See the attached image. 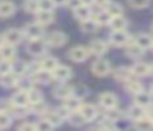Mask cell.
<instances>
[{
  "mask_svg": "<svg viewBox=\"0 0 153 131\" xmlns=\"http://www.w3.org/2000/svg\"><path fill=\"white\" fill-rule=\"evenodd\" d=\"M91 54V49L86 46H74L73 49H69V59L74 62H84Z\"/></svg>",
  "mask_w": 153,
  "mask_h": 131,
  "instance_id": "1",
  "label": "cell"
},
{
  "mask_svg": "<svg viewBox=\"0 0 153 131\" xmlns=\"http://www.w3.org/2000/svg\"><path fill=\"white\" fill-rule=\"evenodd\" d=\"M91 71H92L94 75H99V77H104V75H107L110 72V62L107 61V59H97V61L92 62V66H91Z\"/></svg>",
  "mask_w": 153,
  "mask_h": 131,
  "instance_id": "2",
  "label": "cell"
},
{
  "mask_svg": "<svg viewBox=\"0 0 153 131\" xmlns=\"http://www.w3.org/2000/svg\"><path fill=\"white\" fill-rule=\"evenodd\" d=\"M66 41H68V36H66V33H63V31H53L46 36L48 46H53V48H59V46H63Z\"/></svg>",
  "mask_w": 153,
  "mask_h": 131,
  "instance_id": "3",
  "label": "cell"
},
{
  "mask_svg": "<svg viewBox=\"0 0 153 131\" xmlns=\"http://www.w3.org/2000/svg\"><path fill=\"white\" fill-rule=\"evenodd\" d=\"M22 31L28 39H40L43 36V26L40 23H33V25H27Z\"/></svg>",
  "mask_w": 153,
  "mask_h": 131,
  "instance_id": "4",
  "label": "cell"
},
{
  "mask_svg": "<svg viewBox=\"0 0 153 131\" xmlns=\"http://www.w3.org/2000/svg\"><path fill=\"white\" fill-rule=\"evenodd\" d=\"M99 103L102 105L105 110H109V108L117 107L119 98H117V95L112 93V92H104V93H100V97H99Z\"/></svg>",
  "mask_w": 153,
  "mask_h": 131,
  "instance_id": "5",
  "label": "cell"
},
{
  "mask_svg": "<svg viewBox=\"0 0 153 131\" xmlns=\"http://www.w3.org/2000/svg\"><path fill=\"white\" fill-rule=\"evenodd\" d=\"M130 41V36L125 33V29H117V31H112L110 35V43L114 46H127Z\"/></svg>",
  "mask_w": 153,
  "mask_h": 131,
  "instance_id": "6",
  "label": "cell"
},
{
  "mask_svg": "<svg viewBox=\"0 0 153 131\" xmlns=\"http://www.w3.org/2000/svg\"><path fill=\"white\" fill-rule=\"evenodd\" d=\"M23 31H20V29H7V31L4 33V38H5V43H8V44H20V41L23 39Z\"/></svg>",
  "mask_w": 153,
  "mask_h": 131,
  "instance_id": "7",
  "label": "cell"
},
{
  "mask_svg": "<svg viewBox=\"0 0 153 131\" xmlns=\"http://www.w3.org/2000/svg\"><path fill=\"white\" fill-rule=\"evenodd\" d=\"M46 44L48 43H43L41 39H30V44H28V51L33 56H41L46 52Z\"/></svg>",
  "mask_w": 153,
  "mask_h": 131,
  "instance_id": "8",
  "label": "cell"
},
{
  "mask_svg": "<svg viewBox=\"0 0 153 131\" xmlns=\"http://www.w3.org/2000/svg\"><path fill=\"white\" fill-rule=\"evenodd\" d=\"M71 75H73V71H71L68 66H61V64H59V66H58V67L53 71V77L56 79V80H59V82H66L68 79L71 77Z\"/></svg>",
  "mask_w": 153,
  "mask_h": 131,
  "instance_id": "9",
  "label": "cell"
},
{
  "mask_svg": "<svg viewBox=\"0 0 153 131\" xmlns=\"http://www.w3.org/2000/svg\"><path fill=\"white\" fill-rule=\"evenodd\" d=\"M31 77H33V80L36 82V84H45V85L50 84L51 79H54V77H53V72L45 71V69H40V71H36L33 75H31Z\"/></svg>",
  "mask_w": 153,
  "mask_h": 131,
  "instance_id": "10",
  "label": "cell"
},
{
  "mask_svg": "<svg viewBox=\"0 0 153 131\" xmlns=\"http://www.w3.org/2000/svg\"><path fill=\"white\" fill-rule=\"evenodd\" d=\"M15 13V3L10 0H0V16L8 18Z\"/></svg>",
  "mask_w": 153,
  "mask_h": 131,
  "instance_id": "11",
  "label": "cell"
},
{
  "mask_svg": "<svg viewBox=\"0 0 153 131\" xmlns=\"http://www.w3.org/2000/svg\"><path fill=\"white\" fill-rule=\"evenodd\" d=\"M12 102L18 107H28L30 105V95H28L27 90H18L17 93L12 97Z\"/></svg>",
  "mask_w": 153,
  "mask_h": 131,
  "instance_id": "12",
  "label": "cell"
},
{
  "mask_svg": "<svg viewBox=\"0 0 153 131\" xmlns=\"http://www.w3.org/2000/svg\"><path fill=\"white\" fill-rule=\"evenodd\" d=\"M89 49H91L92 54L102 56V54H105V51H107V43L104 41V39H94L89 44Z\"/></svg>",
  "mask_w": 153,
  "mask_h": 131,
  "instance_id": "13",
  "label": "cell"
},
{
  "mask_svg": "<svg viewBox=\"0 0 153 131\" xmlns=\"http://www.w3.org/2000/svg\"><path fill=\"white\" fill-rule=\"evenodd\" d=\"M20 75H17L15 72H8V74H2L0 75V85L2 87H13L17 85Z\"/></svg>",
  "mask_w": 153,
  "mask_h": 131,
  "instance_id": "14",
  "label": "cell"
},
{
  "mask_svg": "<svg viewBox=\"0 0 153 131\" xmlns=\"http://www.w3.org/2000/svg\"><path fill=\"white\" fill-rule=\"evenodd\" d=\"M153 98H152V93H148V92H138V93H135V103L137 105H142V107L145 108H150V105H152Z\"/></svg>",
  "mask_w": 153,
  "mask_h": 131,
  "instance_id": "15",
  "label": "cell"
},
{
  "mask_svg": "<svg viewBox=\"0 0 153 131\" xmlns=\"http://www.w3.org/2000/svg\"><path fill=\"white\" fill-rule=\"evenodd\" d=\"M41 116L46 118V120H50L51 123L54 124V126H59V124L63 123V120H64V118L61 116V113H59L58 110H46L43 115H41Z\"/></svg>",
  "mask_w": 153,
  "mask_h": 131,
  "instance_id": "16",
  "label": "cell"
},
{
  "mask_svg": "<svg viewBox=\"0 0 153 131\" xmlns=\"http://www.w3.org/2000/svg\"><path fill=\"white\" fill-rule=\"evenodd\" d=\"M81 113L84 115V118H86L87 121L97 120V108L94 107V105H91V103L82 105V107H81Z\"/></svg>",
  "mask_w": 153,
  "mask_h": 131,
  "instance_id": "17",
  "label": "cell"
},
{
  "mask_svg": "<svg viewBox=\"0 0 153 131\" xmlns=\"http://www.w3.org/2000/svg\"><path fill=\"white\" fill-rule=\"evenodd\" d=\"M125 88H127V92H128V93L135 95V93H138V92L143 90V85H142V82L137 80L135 75H133L132 79H128V80L125 82Z\"/></svg>",
  "mask_w": 153,
  "mask_h": 131,
  "instance_id": "18",
  "label": "cell"
},
{
  "mask_svg": "<svg viewBox=\"0 0 153 131\" xmlns=\"http://www.w3.org/2000/svg\"><path fill=\"white\" fill-rule=\"evenodd\" d=\"M143 51H145V49L140 44H137V41H132V39H130L128 44H127V54H128L130 57H140V56L143 54Z\"/></svg>",
  "mask_w": 153,
  "mask_h": 131,
  "instance_id": "19",
  "label": "cell"
},
{
  "mask_svg": "<svg viewBox=\"0 0 153 131\" xmlns=\"http://www.w3.org/2000/svg\"><path fill=\"white\" fill-rule=\"evenodd\" d=\"M74 93V88L71 87V85H59V87H56V90H54V97L58 98H63V100H66L68 97H71V95Z\"/></svg>",
  "mask_w": 153,
  "mask_h": 131,
  "instance_id": "20",
  "label": "cell"
},
{
  "mask_svg": "<svg viewBox=\"0 0 153 131\" xmlns=\"http://www.w3.org/2000/svg\"><path fill=\"white\" fill-rule=\"evenodd\" d=\"M53 21H54V16L51 12H41L40 10V12L36 13V23H40L41 26H48Z\"/></svg>",
  "mask_w": 153,
  "mask_h": 131,
  "instance_id": "21",
  "label": "cell"
},
{
  "mask_svg": "<svg viewBox=\"0 0 153 131\" xmlns=\"http://www.w3.org/2000/svg\"><path fill=\"white\" fill-rule=\"evenodd\" d=\"M114 77L117 79V80H122V82H127L128 79L133 77V72L132 69H127V67H119L114 71Z\"/></svg>",
  "mask_w": 153,
  "mask_h": 131,
  "instance_id": "22",
  "label": "cell"
},
{
  "mask_svg": "<svg viewBox=\"0 0 153 131\" xmlns=\"http://www.w3.org/2000/svg\"><path fill=\"white\" fill-rule=\"evenodd\" d=\"M128 118L130 120H138V118H143L146 115V111H145V107H142V105H133V107H130V110H128Z\"/></svg>",
  "mask_w": 153,
  "mask_h": 131,
  "instance_id": "23",
  "label": "cell"
},
{
  "mask_svg": "<svg viewBox=\"0 0 153 131\" xmlns=\"http://www.w3.org/2000/svg\"><path fill=\"white\" fill-rule=\"evenodd\" d=\"M135 41H137V44H140L143 49L153 48V38L150 35H146V33H140V35H137Z\"/></svg>",
  "mask_w": 153,
  "mask_h": 131,
  "instance_id": "24",
  "label": "cell"
},
{
  "mask_svg": "<svg viewBox=\"0 0 153 131\" xmlns=\"http://www.w3.org/2000/svg\"><path fill=\"white\" fill-rule=\"evenodd\" d=\"M91 8L87 5H79L77 8H74V16H76L77 20H81V21H84V20H89L91 18Z\"/></svg>",
  "mask_w": 153,
  "mask_h": 131,
  "instance_id": "25",
  "label": "cell"
},
{
  "mask_svg": "<svg viewBox=\"0 0 153 131\" xmlns=\"http://www.w3.org/2000/svg\"><path fill=\"white\" fill-rule=\"evenodd\" d=\"M0 57H2V59H7V61H12V59L15 57V46L5 43V44L0 48Z\"/></svg>",
  "mask_w": 153,
  "mask_h": 131,
  "instance_id": "26",
  "label": "cell"
},
{
  "mask_svg": "<svg viewBox=\"0 0 153 131\" xmlns=\"http://www.w3.org/2000/svg\"><path fill=\"white\" fill-rule=\"evenodd\" d=\"M69 123L71 124H74V126H82L84 123H87V120L84 118V115L81 113V110H76V111H71V115H69Z\"/></svg>",
  "mask_w": 153,
  "mask_h": 131,
  "instance_id": "27",
  "label": "cell"
},
{
  "mask_svg": "<svg viewBox=\"0 0 153 131\" xmlns=\"http://www.w3.org/2000/svg\"><path fill=\"white\" fill-rule=\"evenodd\" d=\"M132 72H133V75H137V77L148 75L150 74V64H145V62H137V64L132 67Z\"/></svg>",
  "mask_w": 153,
  "mask_h": 131,
  "instance_id": "28",
  "label": "cell"
},
{
  "mask_svg": "<svg viewBox=\"0 0 153 131\" xmlns=\"http://www.w3.org/2000/svg\"><path fill=\"white\" fill-rule=\"evenodd\" d=\"M59 66V62H58V59L56 57H45L43 61H41V66H40V69H45V71H50V72H53L54 69Z\"/></svg>",
  "mask_w": 153,
  "mask_h": 131,
  "instance_id": "29",
  "label": "cell"
},
{
  "mask_svg": "<svg viewBox=\"0 0 153 131\" xmlns=\"http://www.w3.org/2000/svg\"><path fill=\"white\" fill-rule=\"evenodd\" d=\"M64 105H66V107L69 108L71 111L81 110V107H82V103H81V98H79V97H74V93L64 100Z\"/></svg>",
  "mask_w": 153,
  "mask_h": 131,
  "instance_id": "30",
  "label": "cell"
},
{
  "mask_svg": "<svg viewBox=\"0 0 153 131\" xmlns=\"http://www.w3.org/2000/svg\"><path fill=\"white\" fill-rule=\"evenodd\" d=\"M127 26V20L123 15H119V16H112V21H110V28L114 29V31H117V29H125Z\"/></svg>",
  "mask_w": 153,
  "mask_h": 131,
  "instance_id": "31",
  "label": "cell"
},
{
  "mask_svg": "<svg viewBox=\"0 0 153 131\" xmlns=\"http://www.w3.org/2000/svg\"><path fill=\"white\" fill-rule=\"evenodd\" d=\"M94 20H96L100 26H102V25H110V21H112V15H110L107 10H102V12L96 13V18H94Z\"/></svg>",
  "mask_w": 153,
  "mask_h": 131,
  "instance_id": "32",
  "label": "cell"
},
{
  "mask_svg": "<svg viewBox=\"0 0 153 131\" xmlns=\"http://www.w3.org/2000/svg\"><path fill=\"white\" fill-rule=\"evenodd\" d=\"M99 23L96 21V20H84L82 21V25H81V29H82L84 33H94V31H97V28H99Z\"/></svg>",
  "mask_w": 153,
  "mask_h": 131,
  "instance_id": "33",
  "label": "cell"
},
{
  "mask_svg": "<svg viewBox=\"0 0 153 131\" xmlns=\"http://www.w3.org/2000/svg\"><path fill=\"white\" fill-rule=\"evenodd\" d=\"M23 10L27 13H38L40 12V2H38V0H25Z\"/></svg>",
  "mask_w": 153,
  "mask_h": 131,
  "instance_id": "34",
  "label": "cell"
},
{
  "mask_svg": "<svg viewBox=\"0 0 153 131\" xmlns=\"http://www.w3.org/2000/svg\"><path fill=\"white\" fill-rule=\"evenodd\" d=\"M135 128L137 130H150V128H153V120L152 118H138V120H135Z\"/></svg>",
  "mask_w": 153,
  "mask_h": 131,
  "instance_id": "35",
  "label": "cell"
},
{
  "mask_svg": "<svg viewBox=\"0 0 153 131\" xmlns=\"http://www.w3.org/2000/svg\"><path fill=\"white\" fill-rule=\"evenodd\" d=\"M105 10H107V12H109L112 16H119V15H122V13H123L122 5H119V3H112V2H110L109 5L105 7Z\"/></svg>",
  "mask_w": 153,
  "mask_h": 131,
  "instance_id": "36",
  "label": "cell"
},
{
  "mask_svg": "<svg viewBox=\"0 0 153 131\" xmlns=\"http://www.w3.org/2000/svg\"><path fill=\"white\" fill-rule=\"evenodd\" d=\"M8 72H13V64L7 59H2L0 61V75L2 74H8Z\"/></svg>",
  "mask_w": 153,
  "mask_h": 131,
  "instance_id": "37",
  "label": "cell"
},
{
  "mask_svg": "<svg viewBox=\"0 0 153 131\" xmlns=\"http://www.w3.org/2000/svg\"><path fill=\"white\" fill-rule=\"evenodd\" d=\"M33 77H30L28 80H25V79H18V82H17V85L20 87V90H27V92H30L31 90V85H33Z\"/></svg>",
  "mask_w": 153,
  "mask_h": 131,
  "instance_id": "38",
  "label": "cell"
},
{
  "mask_svg": "<svg viewBox=\"0 0 153 131\" xmlns=\"http://www.w3.org/2000/svg\"><path fill=\"white\" fill-rule=\"evenodd\" d=\"M40 2V10L41 12H53V8L56 7V3L53 0H38Z\"/></svg>",
  "mask_w": 153,
  "mask_h": 131,
  "instance_id": "39",
  "label": "cell"
},
{
  "mask_svg": "<svg viewBox=\"0 0 153 131\" xmlns=\"http://www.w3.org/2000/svg\"><path fill=\"white\" fill-rule=\"evenodd\" d=\"M12 124V116L5 111H0V128L4 130V128H8Z\"/></svg>",
  "mask_w": 153,
  "mask_h": 131,
  "instance_id": "40",
  "label": "cell"
},
{
  "mask_svg": "<svg viewBox=\"0 0 153 131\" xmlns=\"http://www.w3.org/2000/svg\"><path fill=\"white\" fill-rule=\"evenodd\" d=\"M28 95H30V103H40V102H43V97H41V93L38 90H33L31 88L30 92H28Z\"/></svg>",
  "mask_w": 153,
  "mask_h": 131,
  "instance_id": "41",
  "label": "cell"
},
{
  "mask_svg": "<svg viewBox=\"0 0 153 131\" xmlns=\"http://www.w3.org/2000/svg\"><path fill=\"white\" fill-rule=\"evenodd\" d=\"M105 116L109 118V120H112V121H115V120H119L120 116H122V111H119L117 110L115 107L114 108H109V110H107V113H105Z\"/></svg>",
  "mask_w": 153,
  "mask_h": 131,
  "instance_id": "42",
  "label": "cell"
},
{
  "mask_svg": "<svg viewBox=\"0 0 153 131\" xmlns=\"http://www.w3.org/2000/svg\"><path fill=\"white\" fill-rule=\"evenodd\" d=\"M36 126H38V130H51V128H54V124L50 120H46V118H41L36 123Z\"/></svg>",
  "mask_w": 153,
  "mask_h": 131,
  "instance_id": "43",
  "label": "cell"
},
{
  "mask_svg": "<svg viewBox=\"0 0 153 131\" xmlns=\"http://www.w3.org/2000/svg\"><path fill=\"white\" fill-rule=\"evenodd\" d=\"M25 71H27V64H25L23 61H18V62H15V64H13V72L17 75H22Z\"/></svg>",
  "mask_w": 153,
  "mask_h": 131,
  "instance_id": "44",
  "label": "cell"
},
{
  "mask_svg": "<svg viewBox=\"0 0 153 131\" xmlns=\"http://www.w3.org/2000/svg\"><path fill=\"white\" fill-rule=\"evenodd\" d=\"M128 3L133 8H145V7H148L150 0H128Z\"/></svg>",
  "mask_w": 153,
  "mask_h": 131,
  "instance_id": "45",
  "label": "cell"
},
{
  "mask_svg": "<svg viewBox=\"0 0 153 131\" xmlns=\"http://www.w3.org/2000/svg\"><path fill=\"white\" fill-rule=\"evenodd\" d=\"M18 130H38V126L35 123H23L18 126Z\"/></svg>",
  "mask_w": 153,
  "mask_h": 131,
  "instance_id": "46",
  "label": "cell"
},
{
  "mask_svg": "<svg viewBox=\"0 0 153 131\" xmlns=\"http://www.w3.org/2000/svg\"><path fill=\"white\" fill-rule=\"evenodd\" d=\"M100 128H105V130H114V128H115V124L112 123V120H109V118H107V121L100 124Z\"/></svg>",
  "mask_w": 153,
  "mask_h": 131,
  "instance_id": "47",
  "label": "cell"
},
{
  "mask_svg": "<svg viewBox=\"0 0 153 131\" xmlns=\"http://www.w3.org/2000/svg\"><path fill=\"white\" fill-rule=\"evenodd\" d=\"M79 5H82V2H81V0H69V7H71L73 10L77 8Z\"/></svg>",
  "mask_w": 153,
  "mask_h": 131,
  "instance_id": "48",
  "label": "cell"
},
{
  "mask_svg": "<svg viewBox=\"0 0 153 131\" xmlns=\"http://www.w3.org/2000/svg\"><path fill=\"white\" fill-rule=\"evenodd\" d=\"M110 3V0H96V5L100 7V8H104V7H107Z\"/></svg>",
  "mask_w": 153,
  "mask_h": 131,
  "instance_id": "49",
  "label": "cell"
},
{
  "mask_svg": "<svg viewBox=\"0 0 153 131\" xmlns=\"http://www.w3.org/2000/svg\"><path fill=\"white\" fill-rule=\"evenodd\" d=\"M81 2H82V5L91 7V5H94V3H96V0H81Z\"/></svg>",
  "mask_w": 153,
  "mask_h": 131,
  "instance_id": "50",
  "label": "cell"
},
{
  "mask_svg": "<svg viewBox=\"0 0 153 131\" xmlns=\"http://www.w3.org/2000/svg\"><path fill=\"white\" fill-rule=\"evenodd\" d=\"M56 5H66V3H69V0H53Z\"/></svg>",
  "mask_w": 153,
  "mask_h": 131,
  "instance_id": "51",
  "label": "cell"
},
{
  "mask_svg": "<svg viewBox=\"0 0 153 131\" xmlns=\"http://www.w3.org/2000/svg\"><path fill=\"white\" fill-rule=\"evenodd\" d=\"M146 116H150V118L153 120V107H150V108H148V111H146Z\"/></svg>",
  "mask_w": 153,
  "mask_h": 131,
  "instance_id": "52",
  "label": "cell"
},
{
  "mask_svg": "<svg viewBox=\"0 0 153 131\" xmlns=\"http://www.w3.org/2000/svg\"><path fill=\"white\" fill-rule=\"evenodd\" d=\"M4 44H5V38H4V36H0V48H2Z\"/></svg>",
  "mask_w": 153,
  "mask_h": 131,
  "instance_id": "53",
  "label": "cell"
},
{
  "mask_svg": "<svg viewBox=\"0 0 153 131\" xmlns=\"http://www.w3.org/2000/svg\"><path fill=\"white\" fill-rule=\"evenodd\" d=\"M150 74H153V64L150 66Z\"/></svg>",
  "mask_w": 153,
  "mask_h": 131,
  "instance_id": "54",
  "label": "cell"
},
{
  "mask_svg": "<svg viewBox=\"0 0 153 131\" xmlns=\"http://www.w3.org/2000/svg\"><path fill=\"white\" fill-rule=\"evenodd\" d=\"M152 93H153V85H152Z\"/></svg>",
  "mask_w": 153,
  "mask_h": 131,
  "instance_id": "55",
  "label": "cell"
}]
</instances>
